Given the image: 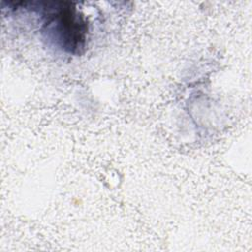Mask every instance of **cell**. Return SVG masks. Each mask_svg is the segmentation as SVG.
I'll list each match as a JSON object with an SVG mask.
<instances>
[{
    "instance_id": "6da1fadb",
    "label": "cell",
    "mask_w": 252,
    "mask_h": 252,
    "mask_svg": "<svg viewBox=\"0 0 252 252\" xmlns=\"http://www.w3.org/2000/svg\"><path fill=\"white\" fill-rule=\"evenodd\" d=\"M53 16H55L52 19L53 29L58 33L62 45L72 52L79 51L81 47H84L88 29L84 18L76 9L71 6L61 7Z\"/></svg>"
}]
</instances>
